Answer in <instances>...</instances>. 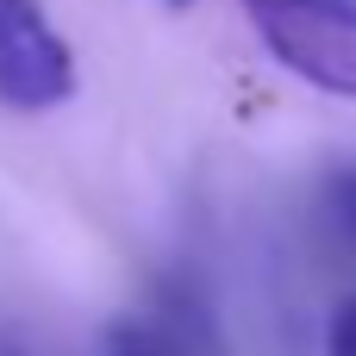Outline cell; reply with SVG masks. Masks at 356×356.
Masks as SVG:
<instances>
[{
    "instance_id": "1",
    "label": "cell",
    "mask_w": 356,
    "mask_h": 356,
    "mask_svg": "<svg viewBox=\"0 0 356 356\" xmlns=\"http://www.w3.org/2000/svg\"><path fill=\"white\" fill-rule=\"evenodd\" d=\"M244 13L288 75L356 100V0H244Z\"/></svg>"
},
{
    "instance_id": "2",
    "label": "cell",
    "mask_w": 356,
    "mask_h": 356,
    "mask_svg": "<svg viewBox=\"0 0 356 356\" xmlns=\"http://www.w3.org/2000/svg\"><path fill=\"white\" fill-rule=\"evenodd\" d=\"M75 94V50L50 25L44 0H0V106L50 113Z\"/></svg>"
},
{
    "instance_id": "3",
    "label": "cell",
    "mask_w": 356,
    "mask_h": 356,
    "mask_svg": "<svg viewBox=\"0 0 356 356\" xmlns=\"http://www.w3.org/2000/svg\"><path fill=\"white\" fill-rule=\"evenodd\" d=\"M313 232L332 257H356V163H332L313 188Z\"/></svg>"
},
{
    "instance_id": "4",
    "label": "cell",
    "mask_w": 356,
    "mask_h": 356,
    "mask_svg": "<svg viewBox=\"0 0 356 356\" xmlns=\"http://www.w3.org/2000/svg\"><path fill=\"white\" fill-rule=\"evenodd\" d=\"M325 356H356V294L332 313V332H325Z\"/></svg>"
},
{
    "instance_id": "5",
    "label": "cell",
    "mask_w": 356,
    "mask_h": 356,
    "mask_svg": "<svg viewBox=\"0 0 356 356\" xmlns=\"http://www.w3.org/2000/svg\"><path fill=\"white\" fill-rule=\"evenodd\" d=\"M0 356H25V344H13V338H0Z\"/></svg>"
},
{
    "instance_id": "6",
    "label": "cell",
    "mask_w": 356,
    "mask_h": 356,
    "mask_svg": "<svg viewBox=\"0 0 356 356\" xmlns=\"http://www.w3.org/2000/svg\"><path fill=\"white\" fill-rule=\"evenodd\" d=\"M113 356H175V350H113Z\"/></svg>"
},
{
    "instance_id": "7",
    "label": "cell",
    "mask_w": 356,
    "mask_h": 356,
    "mask_svg": "<svg viewBox=\"0 0 356 356\" xmlns=\"http://www.w3.org/2000/svg\"><path fill=\"white\" fill-rule=\"evenodd\" d=\"M169 6H188V0H169Z\"/></svg>"
}]
</instances>
